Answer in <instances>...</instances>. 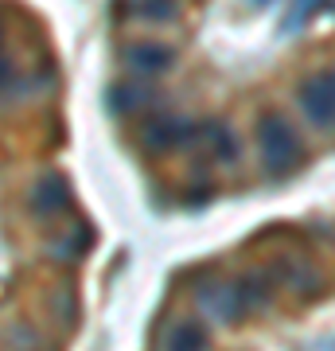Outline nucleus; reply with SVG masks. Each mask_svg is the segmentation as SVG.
<instances>
[{
  "label": "nucleus",
  "instance_id": "obj_3",
  "mask_svg": "<svg viewBox=\"0 0 335 351\" xmlns=\"http://www.w3.org/2000/svg\"><path fill=\"white\" fill-rule=\"evenodd\" d=\"M199 308L219 320V324H234L238 316H246V301H242V289L238 281H211V285L199 289Z\"/></svg>",
  "mask_w": 335,
  "mask_h": 351
},
{
  "label": "nucleus",
  "instance_id": "obj_9",
  "mask_svg": "<svg viewBox=\"0 0 335 351\" xmlns=\"http://www.w3.org/2000/svg\"><path fill=\"white\" fill-rule=\"evenodd\" d=\"M145 98H149V94H145L140 86H117V90H113V98H110V106L117 113H129V110H140Z\"/></svg>",
  "mask_w": 335,
  "mask_h": 351
},
{
  "label": "nucleus",
  "instance_id": "obj_2",
  "mask_svg": "<svg viewBox=\"0 0 335 351\" xmlns=\"http://www.w3.org/2000/svg\"><path fill=\"white\" fill-rule=\"evenodd\" d=\"M297 106L312 125L335 129V66L332 71H316V75H308L300 82Z\"/></svg>",
  "mask_w": 335,
  "mask_h": 351
},
{
  "label": "nucleus",
  "instance_id": "obj_11",
  "mask_svg": "<svg viewBox=\"0 0 335 351\" xmlns=\"http://www.w3.org/2000/svg\"><path fill=\"white\" fill-rule=\"evenodd\" d=\"M12 78H16L12 63H8V59H4V55H0V94H4V90L12 86Z\"/></svg>",
  "mask_w": 335,
  "mask_h": 351
},
{
  "label": "nucleus",
  "instance_id": "obj_4",
  "mask_svg": "<svg viewBox=\"0 0 335 351\" xmlns=\"http://www.w3.org/2000/svg\"><path fill=\"white\" fill-rule=\"evenodd\" d=\"M71 203H75L71 184H66L59 172L43 176L36 188H32V211H36L39 219H59V215L71 211Z\"/></svg>",
  "mask_w": 335,
  "mask_h": 351
},
{
  "label": "nucleus",
  "instance_id": "obj_1",
  "mask_svg": "<svg viewBox=\"0 0 335 351\" xmlns=\"http://www.w3.org/2000/svg\"><path fill=\"white\" fill-rule=\"evenodd\" d=\"M258 149H261V168L269 176H288L297 172L300 160H304V145H300L297 129L288 125L285 117H261L258 125Z\"/></svg>",
  "mask_w": 335,
  "mask_h": 351
},
{
  "label": "nucleus",
  "instance_id": "obj_5",
  "mask_svg": "<svg viewBox=\"0 0 335 351\" xmlns=\"http://www.w3.org/2000/svg\"><path fill=\"white\" fill-rule=\"evenodd\" d=\"M175 63V51L168 43H133V47H125V66L133 71V75H164L168 66Z\"/></svg>",
  "mask_w": 335,
  "mask_h": 351
},
{
  "label": "nucleus",
  "instance_id": "obj_7",
  "mask_svg": "<svg viewBox=\"0 0 335 351\" xmlns=\"http://www.w3.org/2000/svg\"><path fill=\"white\" fill-rule=\"evenodd\" d=\"M90 242H94V234H90V226L75 223L62 239H55V246H51V254L59 258V262H78L82 254L90 250Z\"/></svg>",
  "mask_w": 335,
  "mask_h": 351
},
{
  "label": "nucleus",
  "instance_id": "obj_6",
  "mask_svg": "<svg viewBox=\"0 0 335 351\" xmlns=\"http://www.w3.org/2000/svg\"><path fill=\"white\" fill-rule=\"evenodd\" d=\"M211 343V332L203 320H179V324L164 336V348H175V351H199Z\"/></svg>",
  "mask_w": 335,
  "mask_h": 351
},
{
  "label": "nucleus",
  "instance_id": "obj_8",
  "mask_svg": "<svg viewBox=\"0 0 335 351\" xmlns=\"http://www.w3.org/2000/svg\"><path fill=\"white\" fill-rule=\"evenodd\" d=\"M133 12L140 16V20H175V0H137V8Z\"/></svg>",
  "mask_w": 335,
  "mask_h": 351
},
{
  "label": "nucleus",
  "instance_id": "obj_12",
  "mask_svg": "<svg viewBox=\"0 0 335 351\" xmlns=\"http://www.w3.org/2000/svg\"><path fill=\"white\" fill-rule=\"evenodd\" d=\"M261 4H265V0H261Z\"/></svg>",
  "mask_w": 335,
  "mask_h": 351
},
{
  "label": "nucleus",
  "instance_id": "obj_10",
  "mask_svg": "<svg viewBox=\"0 0 335 351\" xmlns=\"http://www.w3.org/2000/svg\"><path fill=\"white\" fill-rule=\"evenodd\" d=\"M288 285L297 289H304V293H320V274H312L308 265H288Z\"/></svg>",
  "mask_w": 335,
  "mask_h": 351
}]
</instances>
